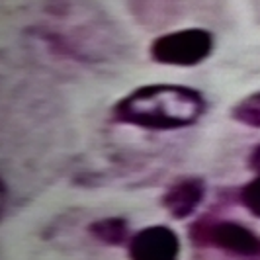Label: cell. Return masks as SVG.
<instances>
[{
  "label": "cell",
  "instance_id": "obj_1",
  "mask_svg": "<svg viewBox=\"0 0 260 260\" xmlns=\"http://www.w3.org/2000/svg\"><path fill=\"white\" fill-rule=\"evenodd\" d=\"M206 112V98L190 86L149 84L121 98L112 117L117 123L151 131H174L194 125Z\"/></svg>",
  "mask_w": 260,
  "mask_h": 260
},
{
  "label": "cell",
  "instance_id": "obj_8",
  "mask_svg": "<svg viewBox=\"0 0 260 260\" xmlns=\"http://www.w3.org/2000/svg\"><path fill=\"white\" fill-rule=\"evenodd\" d=\"M241 202H243V206H245L252 215L260 217V174L252 182H248L247 186L243 188V192H241Z\"/></svg>",
  "mask_w": 260,
  "mask_h": 260
},
{
  "label": "cell",
  "instance_id": "obj_6",
  "mask_svg": "<svg viewBox=\"0 0 260 260\" xmlns=\"http://www.w3.org/2000/svg\"><path fill=\"white\" fill-rule=\"evenodd\" d=\"M90 233L108 245H123L127 239V221L119 217H108L90 225Z\"/></svg>",
  "mask_w": 260,
  "mask_h": 260
},
{
  "label": "cell",
  "instance_id": "obj_5",
  "mask_svg": "<svg viewBox=\"0 0 260 260\" xmlns=\"http://www.w3.org/2000/svg\"><path fill=\"white\" fill-rule=\"evenodd\" d=\"M206 194V186L204 180L200 178H182L176 184H172L169 192L162 198L165 208L169 209V213L176 219H184L188 215H192L196 208L202 204Z\"/></svg>",
  "mask_w": 260,
  "mask_h": 260
},
{
  "label": "cell",
  "instance_id": "obj_3",
  "mask_svg": "<svg viewBox=\"0 0 260 260\" xmlns=\"http://www.w3.org/2000/svg\"><path fill=\"white\" fill-rule=\"evenodd\" d=\"M180 250L178 235L165 225L147 227L129 243L131 260H176Z\"/></svg>",
  "mask_w": 260,
  "mask_h": 260
},
{
  "label": "cell",
  "instance_id": "obj_2",
  "mask_svg": "<svg viewBox=\"0 0 260 260\" xmlns=\"http://www.w3.org/2000/svg\"><path fill=\"white\" fill-rule=\"evenodd\" d=\"M213 51V36L204 27H186L153 39L149 53L160 65L196 67Z\"/></svg>",
  "mask_w": 260,
  "mask_h": 260
},
{
  "label": "cell",
  "instance_id": "obj_9",
  "mask_svg": "<svg viewBox=\"0 0 260 260\" xmlns=\"http://www.w3.org/2000/svg\"><path fill=\"white\" fill-rule=\"evenodd\" d=\"M248 165H250V169H254L260 172V145L258 147H254V151L250 153V156H248Z\"/></svg>",
  "mask_w": 260,
  "mask_h": 260
},
{
  "label": "cell",
  "instance_id": "obj_7",
  "mask_svg": "<svg viewBox=\"0 0 260 260\" xmlns=\"http://www.w3.org/2000/svg\"><path fill=\"white\" fill-rule=\"evenodd\" d=\"M231 116L248 127L260 129V92H254L247 98H243L239 104L233 108Z\"/></svg>",
  "mask_w": 260,
  "mask_h": 260
},
{
  "label": "cell",
  "instance_id": "obj_4",
  "mask_svg": "<svg viewBox=\"0 0 260 260\" xmlns=\"http://www.w3.org/2000/svg\"><path fill=\"white\" fill-rule=\"evenodd\" d=\"M206 241H211L223 250H229L241 256H252L260 250V243L254 235L241 223L221 221L208 229Z\"/></svg>",
  "mask_w": 260,
  "mask_h": 260
}]
</instances>
